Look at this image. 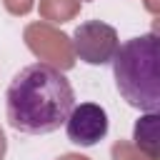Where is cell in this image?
Here are the masks:
<instances>
[{
	"mask_svg": "<svg viewBox=\"0 0 160 160\" xmlns=\"http://www.w3.org/2000/svg\"><path fill=\"white\" fill-rule=\"evenodd\" d=\"M75 105L70 80L48 62L25 65L5 90V115L22 135H48L65 125Z\"/></svg>",
	"mask_w": 160,
	"mask_h": 160,
	"instance_id": "cell-1",
	"label": "cell"
},
{
	"mask_svg": "<svg viewBox=\"0 0 160 160\" xmlns=\"http://www.w3.org/2000/svg\"><path fill=\"white\" fill-rule=\"evenodd\" d=\"M110 62L120 98L140 112H158L160 108L158 32H145L125 40L122 45H118Z\"/></svg>",
	"mask_w": 160,
	"mask_h": 160,
	"instance_id": "cell-2",
	"label": "cell"
},
{
	"mask_svg": "<svg viewBox=\"0 0 160 160\" xmlns=\"http://www.w3.org/2000/svg\"><path fill=\"white\" fill-rule=\"evenodd\" d=\"M118 45L120 42H118L115 28H110L100 20H88V22L78 25V30H75V50L90 65L110 62Z\"/></svg>",
	"mask_w": 160,
	"mask_h": 160,
	"instance_id": "cell-3",
	"label": "cell"
},
{
	"mask_svg": "<svg viewBox=\"0 0 160 160\" xmlns=\"http://www.w3.org/2000/svg\"><path fill=\"white\" fill-rule=\"evenodd\" d=\"M108 112L98 102H80L72 105L68 120H65V132L68 140L80 145V148H92L108 135Z\"/></svg>",
	"mask_w": 160,
	"mask_h": 160,
	"instance_id": "cell-4",
	"label": "cell"
},
{
	"mask_svg": "<svg viewBox=\"0 0 160 160\" xmlns=\"http://www.w3.org/2000/svg\"><path fill=\"white\" fill-rule=\"evenodd\" d=\"M158 112H150V118H148V132H145V128H142V122L138 120V125H135V140H138V145L152 158V160H158Z\"/></svg>",
	"mask_w": 160,
	"mask_h": 160,
	"instance_id": "cell-5",
	"label": "cell"
}]
</instances>
